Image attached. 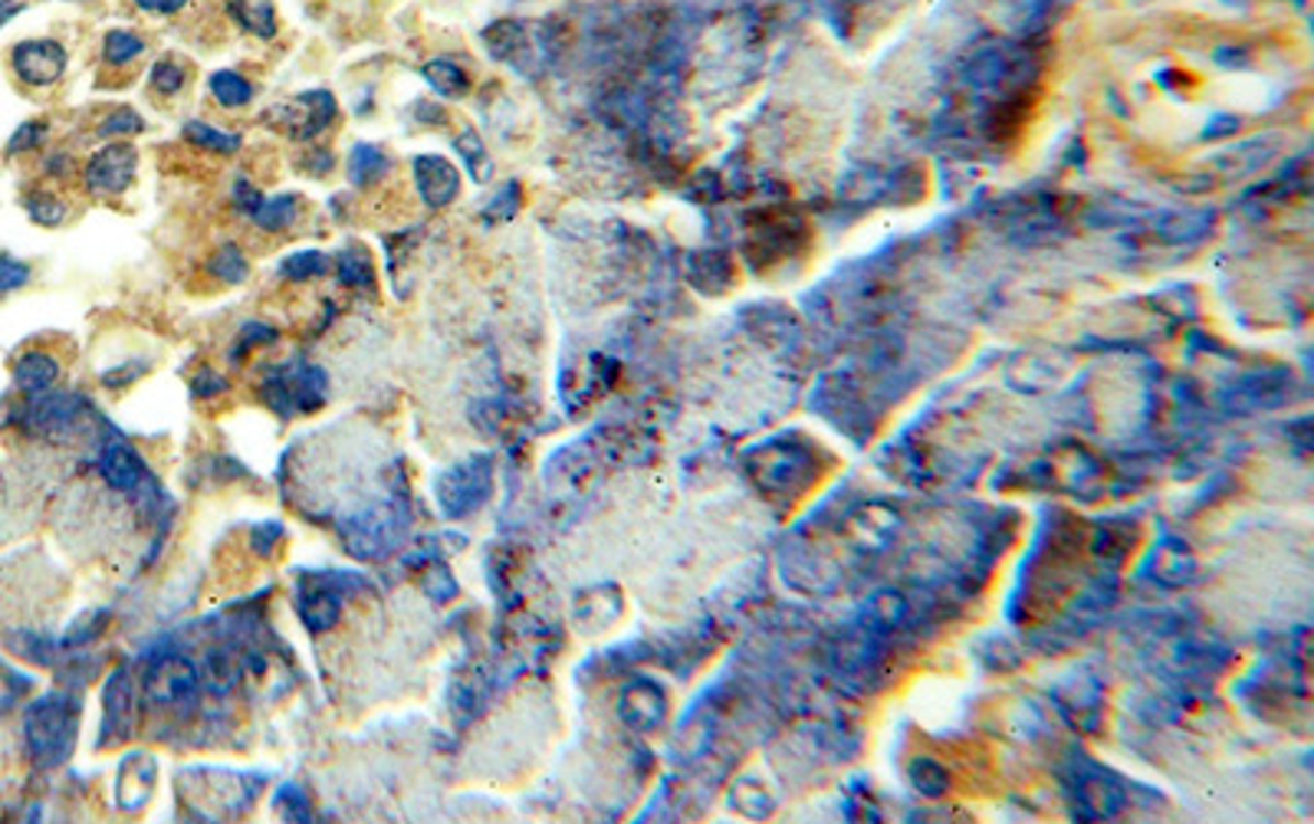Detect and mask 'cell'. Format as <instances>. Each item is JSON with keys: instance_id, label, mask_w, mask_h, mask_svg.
I'll return each mask as SVG.
<instances>
[{"instance_id": "obj_1", "label": "cell", "mask_w": 1314, "mask_h": 824, "mask_svg": "<svg viewBox=\"0 0 1314 824\" xmlns=\"http://www.w3.org/2000/svg\"><path fill=\"white\" fill-rule=\"evenodd\" d=\"M79 726V703L69 693H46L40 696L23 719L30 756L40 766H59L69 759Z\"/></svg>"}, {"instance_id": "obj_2", "label": "cell", "mask_w": 1314, "mask_h": 824, "mask_svg": "<svg viewBox=\"0 0 1314 824\" xmlns=\"http://www.w3.org/2000/svg\"><path fill=\"white\" fill-rule=\"evenodd\" d=\"M438 503L447 519H463L477 513L493 490V463L483 453H473L453 466H447L435 483Z\"/></svg>"}, {"instance_id": "obj_3", "label": "cell", "mask_w": 1314, "mask_h": 824, "mask_svg": "<svg viewBox=\"0 0 1314 824\" xmlns=\"http://www.w3.org/2000/svg\"><path fill=\"white\" fill-rule=\"evenodd\" d=\"M69 63V53L63 43L50 40V36H36V40H20L10 50V66L17 73V79L23 86L33 89H50L63 79Z\"/></svg>"}, {"instance_id": "obj_4", "label": "cell", "mask_w": 1314, "mask_h": 824, "mask_svg": "<svg viewBox=\"0 0 1314 824\" xmlns=\"http://www.w3.org/2000/svg\"><path fill=\"white\" fill-rule=\"evenodd\" d=\"M201 686V670L178 653L155 657L145 670V696L158 706H178L195 700Z\"/></svg>"}, {"instance_id": "obj_5", "label": "cell", "mask_w": 1314, "mask_h": 824, "mask_svg": "<svg viewBox=\"0 0 1314 824\" xmlns=\"http://www.w3.org/2000/svg\"><path fill=\"white\" fill-rule=\"evenodd\" d=\"M139 152L129 142H109L86 165V185L96 195H122L135 182Z\"/></svg>"}, {"instance_id": "obj_6", "label": "cell", "mask_w": 1314, "mask_h": 824, "mask_svg": "<svg viewBox=\"0 0 1314 824\" xmlns=\"http://www.w3.org/2000/svg\"><path fill=\"white\" fill-rule=\"evenodd\" d=\"M342 536H346V546L352 549V556L375 559V556H385L398 542L402 519L392 509H375V513H365V516L352 519L349 526H342Z\"/></svg>"}, {"instance_id": "obj_7", "label": "cell", "mask_w": 1314, "mask_h": 824, "mask_svg": "<svg viewBox=\"0 0 1314 824\" xmlns=\"http://www.w3.org/2000/svg\"><path fill=\"white\" fill-rule=\"evenodd\" d=\"M188 772L201 782L198 799H205V802L211 799L218 815L243 812L256 799V779H250V776L227 772V769H188Z\"/></svg>"}, {"instance_id": "obj_8", "label": "cell", "mask_w": 1314, "mask_h": 824, "mask_svg": "<svg viewBox=\"0 0 1314 824\" xmlns=\"http://www.w3.org/2000/svg\"><path fill=\"white\" fill-rule=\"evenodd\" d=\"M412 178H415V188H418L421 201L431 210L450 207L460 195V172L440 155H415L412 158Z\"/></svg>"}, {"instance_id": "obj_9", "label": "cell", "mask_w": 1314, "mask_h": 824, "mask_svg": "<svg viewBox=\"0 0 1314 824\" xmlns=\"http://www.w3.org/2000/svg\"><path fill=\"white\" fill-rule=\"evenodd\" d=\"M336 96L326 89H313L296 96L293 102L283 106V125L289 135L296 139H316L319 132H326L336 119Z\"/></svg>"}, {"instance_id": "obj_10", "label": "cell", "mask_w": 1314, "mask_h": 824, "mask_svg": "<svg viewBox=\"0 0 1314 824\" xmlns=\"http://www.w3.org/2000/svg\"><path fill=\"white\" fill-rule=\"evenodd\" d=\"M342 612V592L332 582H322L319 575H309L299 585V618L313 634L332 630Z\"/></svg>"}, {"instance_id": "obj_11", "label": "cell", "mask_w": 1314, "mask_h": 824, "mask_svg": "<svg viewBox=\"0 0 1314 824\" xmlns=\"http://www.w3.org/2000/svg\"><path fill=\"white\" fill-rule=\"evenodd\" d=\"M618 706H622V719H625L632 729L648 733V729H655L657 723L664 719L667 700H664V693L657 690L651 680H635L632 686H625Z\"/></svg>"}, {"instance_id": "obj_12", "label": "cell", "mask_w": 1314, "mask_h": 824, "mask_svg": "<svg viewBox=\"0 0 1314 824\" xmlns=\"http://www.w3.org/2000/svg\"><path fill=\"white\" fill-rule=\"evenodd\" d=\"M102 706H106V716H102V743H112V739H129V733H132V686H129V673L125 670H116L112 673V680H109V686H106V696H102Z\"/></svg>"}, {"instance_id": "obj_13", "label": "cell", "mask_w": 1314, "mask_h": 824, "mask_svg": "<svg viewBox=\"0 0 1314 824\" xmlns=\"http://www.w3.org/2000/svg\"><path fill=\"white\" fill-rule=\"evenodd\" d=\"M152 785H155V762L145 756H129L119 769L116 799L125 812H139L152 799Z\"/></svg>"}, {"instance_id": "obj_14", "label": "cell", "mask_w": 1314, "mask_h": 824, "mask_svg": "<svg viewBox=\"0 0 1314 824\" xmlns=\"http://www.w3.org/2000/svg\"><path fill=\"white\" fill-rule=\"evenodd\" d=\"M99 473L119 493H132L145 480V466H142L139 453L129 443H109L99 453Z\"/></svg>"}, {"instance_id": "obj_15", "label": "cell", "mask_w": 1314, "mask_h": 824, "mask_svg": "<svg viewBox=\"0 0 1314 824\" xmlns=\"http://www.w3.org/2000/svg\"><path fill=\"white\" fill-rule=\"evenodd\" d=\"M59 378V362L50 352H26L13 365V382L26 395H43L56 385Z\"/></svg>"}, {"instance_id": "obj_16", "label": "cell", "mask_w": 1314, "mask_h": 824, "mask_svg": "<svg viewBox=\"0 0 1314 824\" xmlns=\"http://www.w3.org/2000/svg\"><path fill=\"white\" fill-rule=\"evenodd\" d=\"M227 17L260 40H273L280 30L273 0H227Z\"/></svg>"}, {"instance_id": "obj_17", "label": "cell", "mask_w": 1314, "mask_h": 824, "mask_svg": "<svg viewBox=\"0 0 1314 824\" xmlns=\"http://www.w3.org/2000/svg\"><path fill=\"white\" fill-rule=\"evenodd\" d=\"M299 213H303V198L286 191V195H276V198H263L250 217H253V223L260 230L280 233V230H289L299 220Z\"/></svg>"}, {"instance_id": "obj_18", "label": "cell", "mask_w": 1314, "mask_h": 824, "mask_svg": "<svg viewBox=\"0 0 1314 824\" xmlns=\"http://www.w3.org/2000/svg\"><path fill=\"white\" fill-rule=\"evenodd\" d=\"M388 168H392V162H388V155H385L379 145L362 142V145H355L352 155H349V182H352L355 188H372V185H379V182L388 175Z\"/></svg>"}, {"instance_id": "obj_19", "label": "cell", "mask_w": 1314, "mask_h": 824, "mask_svg": "<svg viewBox=\"0 0 1314 824\" xmlns=\"http://www.w3.org/2000/svg\"><path fill=\"white\" fill-rule=\"evenodd\" d=\"M480 40H483V46H486V53L493 59H513L526 46V23H519V20H493V23L483 26Z\"/></svg>"}, {"instance_id": "obj_20", "label": "cell", "mask_w": 1314, "mask_h": 824, "mask_svg": "<svg viewBox=\"0 0 1314 824\" xmlns=\"http://www.w3.org/2000/svg\"><path fill=\"white\" fill-rule=\"evenodd\" d=\"M421 76L428 79V86H431L438 96H447V99H460V96H467V89H470V76H467V69H463V66H457V63H453V59H447V56L428 59V63H425V69H421Z\"/></svg>"}, {"instance_id": "obj_21", "label": "cell", "mask_w": 1314, "mask_h": 824, "mask_svg": "<svg viewBox=\"0 0 1314 824\" xmlns=\"http://www.w3.org/2000/svg\"><path fill=\"white\" fill-rule=\"evenodd\" d=\"M453 149L460 152L463 168H467V175H470L477 185H486V182L493 178V162H490V152H486V145H483V139H480L477 129L467 125V129L453 139Z\"/></svg>"}, {"instance_id": "obj_22", "label": "cell", "mask_w": 1314, "mask_h": 824, "mask_svg": "<svg viewBox=\"0 0 1314 824\" xmlns=\"http://www.w3.org/2000/svg\"><path fill=\"white\" fill-rule=\"evenodd\" d=\"M339 283L352 286V289H372L375 286V266L369 260V253L362 246H346L336 260H332Z\"/></svg>"}, {"instance_id": "obj_23", "label": "cell", "mask_w": 1314, "mask_h": 824, "mask_svg": "<svg viewBox=\"0 0 1314 824\" xmlns=\"http://www.w3.org/2000/svg\"><path fill=\"white\" fill-rule=\"evenodd\" d=\"M1082 802L1097 818H1114L1120 812V805H1124V795H1120V789L1110 779L1092 776V779L1082 782Z\"/></svg>"}, {"instance_id": "obj_24", "label": "cell", "mask_w": 1314, "mask_h": 824, "mask_svg": "<svg viewBox=\"0 0 1314 824\" xmlns=\"http://www.w3.org/2000/svg\"><path fill=\"white\" fill-rule=\"evenodd\" d=\"M142 53H145V40L135 30H129V26H112L102 36V59L109 66H129Z\"/></svg>"}, {"instance_id": "obj_25", "label": "cell", "mask_w": 1314, "mask_h": 824, "mask_svg": "<svg viewBox=\"0 0 1314 824\" xmlns=\"http://www.w3.org/2000/svg\"><path fill=\"white\" fill-rule=\"evenodd\" d=\"M1153 572H1157V579L1167 582V585L1186 582V579L1193 575V556H1190V549L1180 546V542H1167V546L1153 556Z\"/></svg>"}, {"instance_id": "obj_26", "label": "cell", "mask_w": 1314, "mask_h": 824, "mask_svg": "<svg viewBox=\"0 0 1314 824\" xmlns=\"http://www.w3.org/2000/svg\"><path fill=\"white\" fill-rule=\"evenodd\" d=\"M185 139L195 149L215 152V155H233L240 149V135L237 132H223L218 125H208V122H198V119L185 125Z\"/></svg>"}, {"instance_id": "obj_27", "label": "cell", "mask_w": 1314, "mask_h": 824, "mask_svg": "<svg viewBox=\"0 0 1314 824\" xmlns=\"http://www.w3.org/2000/svg\"><path fill=\"white\" fill-rule=\"evenodd\" d=\"M329 266H332V260L326 253L299 250V253H289V256L280 260V276L293 279V283H306V279H316V276L329 273Z\"/></svg>"}, {"instance_id": "obj_28", "label": "cell", "mask_w": 1314, "mask_h": 824, "mask_svg": "<svg viewBox=\"0 0 1314 824\" xmlns=\"http://www.w3.org/2000/svg\"><path fill=\"white\" fill-rule=\"evenodd\" d=\"M149 83H152V89H155L158 96H178V92L188 86V63L178 59V56H172V53L162 56V59L152 66Z\"/></svg>"}, {"instance_id": "obj_29", "label": "cell", "mask_w": 1314, "mask_h": 824, "mask_svg": "<svg viewBox=\"0 0 1314 824\" xmlns=\"http://www.w3.org/2000/svg\"><path fill=\"white\" fill-rule=\"evenodd\" d=\"M211 96L218 99L223 109H243L253 99V86L233 73V69H220L211 76Z\"/></svg>"}, {"instance_id": "obj_30", "label": "cell", "mask_w": 1314, "mask_h": 824, "mask_svg": "<svg viewBox=\"0 0 1314 824\" xmlns=\"http://www.w3.org/2000/svg\"><path fill=\"white\" fill-rule=\"evenodd\" d=\"M208 273H211L215 279H220V283H227V286H237V283L247 279L250 263H247V256L240 253L237 243H223L218 253L208 260Z\"/></svg>"}, {"instance_id": "obj_31", "label": "cell", "mask_w": 1314, "mask_h": 824, "mask_svg": "<svg viewBox=\"0 0 1314 824\" xmlns=\"http://www.w3.org/2000/svg\"><path fill=\"white\" fill-rule=\"evenodd\" d=\"M910 782H913V789H917L920 795H927V799H940V795L946 792V785H950L946 772H943L933 759H917V762L910 766Z\"/></svg>"}, {"instance_id": "obj_32", "label": "cell", "mask_w": 1314, "mask_h": 824, "mask_svg": "<svg viewBox=\"0 0 1314 824\" xmlns=\"http://www.w3.org/2000/svg\"><path fill=\"white\" fill-rule=\"evenodd\" d=\"M142 129H145V119H142L132 106H119V109H112V112L99 122V135H102V139L139 135Z\"/></svg>"}, {"instance_id": "obj_33", "label": "cell", "mask_w": 1314, "mask_h": 824, "mask_svg": "<svg viewBox=\"0 0 1314 824\" xmlns=\"http://www.w3.org/2000/svg\"><path fill=\"white\" fill-rule=\"evenodd\" d=\"M23 205H26L30 220L43 223V227H56V223L66 220V205L56 195H50V191H33V195H26Z\"/></svg>"}, {"instance_id": "obj_34", "label": "cell", "mask_w": 1314, "mask_h": 824, "mask_svg": "<svg viewBox=\"0 0 1314 824\" xmlns=\"http://www.w3.org/2000/svg\"><path fill=\"white\" fill-rule=\"evenodd\" d=\"M205 680L215 683V690H230V683L237 680V660L227 650H211L205 657Z\"/></svg>"}, {"instance_id": "obj_35", "label": "cell", "mask_w": 1314, "mask_h": 824, "mask_svg": "<svg viewBox=\"0 0 1314 824\" xmlns=\"http://www.w3.org/2000/svg\"><path fill=\"white\" fill-rule=\"evenodd\" d=\"M733 805H736L743 815H749V818H763V815H769V809H773L769 795H766L759 785H749V782H740V785H736Z\"/></svg>"}, {"instance_id": "obj_36", "label": "cell", "mask_w": 1314, "mask_h": 824, "mask_svg": "<svg viewBox=\"0 0 1314 824\" xmlns=\"http://www.w3.org/2000/svg\"><path fill=\"white\" fill-rule=\"evenodd\" d=\"M109 620V612H86V615H79V618L69 624V634H66V647H79V644H89L92 637H99V627Z\"/></svg>"}, {"instance_id": "obj_37", "label": "cell", "mask_w": 1314, "mask_h": 824, "mask_svg": "<svg viewBox=\"0 0 1314 824\" xmlns=\"http://www.w3.org/2000/svg\"><path fill=\"white\" fill-rule=\"evenodd\" d=\"M868 615H872V620H875L877 627H894L897 620L904 618V598L894 595V592H880V595L872 598Z\"/></svg>"}, {"instance_id": "obj_38", "label": "cell", "mask_w": 1314, "mask_h": 824, "mask_svg": "<svg viewBox=\"0 0 1314 824\" xmlns=\"http://www.w3.org/2000/svg\"><path fill=\"white\" fill-rule=\"evenodd\" d=\"M276 812L289 822H306L309 818V799L296 785H283L276 792Z\"/></svg>"}, {"instance_id": "obj_39", "label": "cell", "mask_w": 1314, "mask_h": 824, "mask_svg": "<svg viewBox=\"0 0 1314 824\" xmlns=\"http://www.w3.org/2000/svg\"><path fill=\"white\" fill-rule=\"evenodd\" d=\"M10 647H13L20 657L33 660V663H50V653H53V644H50L46 637H40V634H30V630L17 634V637L10 640Z\"/></svg>"}, {"instance_id": "obj_40", "label": "cell", "mask_w": 1314, "mask_h": 824, "mask_svg": "<svg viewBox=\"0 0 1314 824\" xmlns=\"http://www.w3.org/2000/svg\"><path fill=\"white\" fill-rule=\"evenodd\" d=\"M30 283V266L10 253H0V293H17Z\"/></svg>"}, {"instance_id": "obj_41", "label": "cell", "mask_w": 1314, "mask_h": 824, "mask_svg": "<svg viewBox=\"0 0 1314 824\" xmlns=\"http://www.w3.org/2000/svg\"><path fill=\"white\" fill-rule=\"evenodd\" d=\"M483 210H486L490 220H510V217H516V210H519V185H516V182L503 185V188L493 195V201L483 207Z\"/></svg>"}, {"instance_id": "obj_42", "label": "cell", "mask_w": 1314, "mask_h": 824, "mask_svg": "<svg viewBox=\"0 0 1314 824\" xmlns=\"http://www.w3.org/2000/svg\"><path fill=\"white\" fill-rule=\"evenodd\" d=\"M43 132H46V122H23L17 132H13V139L7 142V152L10 155H20V152H30V149H36L40 142H43Z\"/></svg>"}, {"instance_id": "obj_43", "label": "cell", "mask_w": 1314, "mask_h": 824, "mask_svg": "<svg viewBox=\"0 0 1314 824\" xmlns=\"http://www.w3.org/2000/svg\"><path fill=\"white\" fill-rule=\"evenodd\" d=\"M283 536V529L276 526V523H266V526H256L253 529V546H256V552L260 556H270V549H273V542Z\"/></svg>"}, {"instance_id": "obj_44", "label": "cell", "mask_w": 1314, "mask_h": 824, "mask_svg": "<svg viewBox=\"0 0 1314 824\" xmlns=\"http://www.w3.org/2000/svg\"><path fill=\"white\" fill-rule=\"evenodd\" d=\"M188 3H191V0H135L139 10H145V13H162V17L182 13Z\"/></svg>"}, {"instance_id": "obj_45", "label": "cell", "mask_w": 1314, "mask_h": 824, "mask_svg": "<svg viewBox=\"0 0 1314 824\" xmlns=\"http://www.w3.org/2000/svg\"><path fill=\"white\" fill-rule=\"evenodd\" d=\"M223 388H227V382H223L220 375H215L211 369H201V375L195 378V392H198V395H205V398L220 395Z\"/></svg>"}, {"instance_id": "obj_46", "label": "cell", "mask_w": 1314, "mask_h": 824, "mask_svg": "<svg viewBox=\"0 0 1314 824\" xmlns=\"http://www.w3.org/2000/svg\"><path fill=\"white\" fill-rule=\"evenodd\" d=\"M306 158H309V162H306L303 168H306V172H313V175H326V172H329V168L336 165L329 152H309Z\"/></svg>"}]
</instances>
